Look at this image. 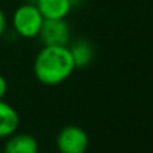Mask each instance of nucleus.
<instances>
[{
    "label": "nucleus",
    "instance_id": "f257e3e1",
    "mask_svg": "<svg viewBox=\"0 0 153 153\" xmlns=\"http://www.w3.org/2000/svg\"><path fill=\"white\" fill-rule=\"evenodd\" d=\"M75 65L67 46H45L34 61V75L45 86H56L74 73Z\"/></svg>",
    "mask_w": 153,
    "mask_h": 153
},
{
    "label": "nucleus",
    "instance_id": "f03ea898",
    "mask_svg": "<svg viewBox=\"0 0 153 153\" xmlns=\"http://www.w3.org/2000/svg\"><path fill=\"white\" fill-rule=\"evenodd\" d=\"M45 18L42 16L38 7L32 3L19 5L12 15L13 31L22 38L32 39L39 35Z\"/></svg>",
    "mask_w": 153,
    "mask_h": 153
},
{
    "label": "nucleus",
    "instance_id": "7ed1b4c3",
    "mask_svg": "<svg viewBox=\"0 0 153 153\" xmlns=\"http://www.w3.org/2000/svg\"><path fill=\"white\" fill-rule=\"evenodd\" d=\"M55 145L59 153H86L89 136L81 126L67 125L58 133Z\"/></svg>",
    "mask_w": 153,
    "mask_h": 153
},
{
    "label": "nucleus",
    "instance_id": "20e7f679",
    "mask_svg": "<svg viewBox=\"0 0 153 153\" xmlns=\"http://www.w3.org/2000/svg\"><path fill=\"white\" fill-rule=\"evenodd\" d=\"M38 36L45 46H67L70 26L65 19H45Z\"/></svg>",
    "mask_w": 153,
    "mask_h": 153
},
{
    "label": "nucleus",
    "instance_id": "39448f33",
    "mask_svg": "<svg viewBox=\"0 0 153 153\" xmlns=\"http://www.w3.org/2000/svg\"><path fill=\"white\" fill-rule=\"evenodd\" d=\"M3 153H39V143L28 133H13L7 137Z\"/></svg>",
    "mask_w": 153,
    "mask_h": 153
},
{
    "label": "nucleus",
    "instance_id": "423d86ee",
    "mask_svg": "<svg viewBox=\"0 0 153 153\" xmlns=\"http://www.w3.org/2000/svg\"><path fill=\"white\" fill-rule=\"evenodd\" d=\"M70 54L73 56L75 69H83L89 66L94 59V46L90 40L85 38H79L74 40L69 47Z\"/></svg>",
    "mask_w": 153,
    "mask_h": 153
},
{
    "label": "nucleus",
    "instance_id": "0eeeda50",
    "mask_svg": "<svg viewBox=\"0 0 153 153\" xmlns=\"http://www.w3.org/2000/svg\"><path fill=\"white\" fill-rule=\"evenodd\" d=\"M35 5L45 19H66L73 10L70 0H36Z\"/></svg>",
    "mask_w": 153,
    "mask_h": 153
},
{
    "label": "nucleus",
    "instance_id": "6e6552de",
    "mask_svg": "<svg viewBox=\"0 0 153 153\" xmlns=\"http://www.w3.org/2000/svg\"><path fill=\"white\" fill-rule=\"evenodd\" d=\"M19 114L4 100H0V138H7L19 128Z\"/></svg>",
    "mask_w": 153,
    "mask_h": 153
},
{
    "label": "nucleus",
    "instance_id": "1a4fd4ad",
    "mask_svg": "<svg viewBox=\"0 0 153 153\" xmlns=\"http://www.w3.org/2000/svg\"><path fill=\"white\" fill-rule=\"evenodd\" d=\"M5 30H7V16L4 11L0 8V38L5 34Z\"/></svg>",
    "mask_w": 153,
    "mask_h": 153
},
{
    "label": "nucleus",
    "instance_id": "9d476101",
    "mask_svg": "<svg viewBox=\"0 0 153 153\" xmlns=\"http://www.w3.org/2000/svg\"><path fill=\"white\" fill-rule=\"evenodd\" d=\"M7 90H8L7 79L0 74V100H4L5 94H7Z\"/></svg>",
    "mask_w": 153,
    "mask_h": 153
},
{
    "label": "nucleus",
    "instance_id": "9b49d317",
    "mask_svg": "<svg viewBox=\"0 0 153 153\" xmlns=\"http://www.w3.org/2000/svg\"><path fill=\"white\" fill-rule=\"evenodd\" d=\"M86 0H70V4H71V8H76V7H81Z\"/></svg>",
    "mask_w": 153,
    "mask_h": 153
}]
</instances>
